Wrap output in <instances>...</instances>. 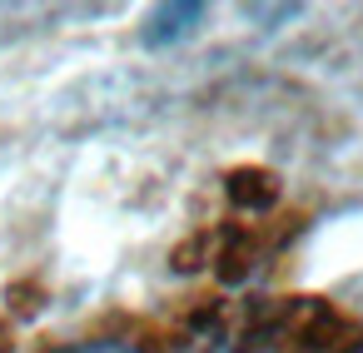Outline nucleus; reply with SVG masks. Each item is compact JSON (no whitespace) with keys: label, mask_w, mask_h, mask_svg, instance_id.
I'll list each match as a JSON object with an SVG mask.
<instances>
[{"label":"nucleus","mask_w":363,"mask_h":353,"mask_svg":"<svg viewBox=\"0 0 363 353\" xmlns=\"http://www.w3.org/2000/svg\"><path fill=\"white\" fill-rule=\"evenodd\" d=\"M204 21H209V11L194 6V0H179V6H160V11H150L145 26H140V45H145V50H169V45H179V40L199 35Z\"/></svg>","instance_id":"nucleus-1"},{"label":"nucleus","mask_w":363,"mask_h":353,"mask_svg":"<svg viewBox=\"0 0 363 353\" xmlns=\"http://www.w3.org/2000/svg\"><path fill=\"white\" fill-rule=\"evenodd\" d=\"M244 16H249V21H289V16H298V6H274V11H264V6H249Z\"/></svg>","instance_id":"nucleus-3"},{"label":"nucleus","mask_w":363,"mask_h":353,"mask_svg":"<svg viewBox=\"0 0 363 353\" xmlns=\"http://www.w3.org/2000/svg\"><path fill=\"white\" fill-rule=\"evenodd\" d=\"M65 353H140V348L115 343V338H95V343H75V348H65Z\"/></svg>","instance_id":"nucleus-2"}]
</instances>
